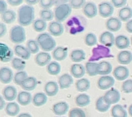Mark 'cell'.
I'll return each instance as SVG.
<instances>
[{
  "mask_svg": "<svg viewBox=\"0 0 132 117\" xmlns=\"http://www.w3.org/2000/svg\"><path fill=\"white\" fill-rule=\"evenodd\" d=\"M114 44H115L116 46L119 49H126L130 46V40L126 36L118 35L115 38Z\"/></svg>",
  "mask_w": 132,
  "mask_h": 117,
  "instance_id": "obj_22",
  "label": "cell"
},
{
  "mask_svg": "<svg viewBox=\"0 0 132 117\" xmlns=\"http://www.w3.org/2000/svg\"><path fill=\"white\" fill-rule=\"evenodd\" d=\"M69 5L72 8L78 9L82 8L86 4V0H70Z\"/></svg>",
  "mask_w": 132,
  "mask_h": 117,
  "instance_id": "obj_45",
  "label": "cell"
},
{
  "mask_svg": "<svg viewBox=\"0 0 132 117\" xmlns=\"http://www.w3.org/2000/svg\"><path fill=\"white\" fill-rule=\"evenodd\" d=\"M39 3L43 9H50L54 5L53 0H39Z\"/></svg>",
  "mask_w": 132,
  "mask_h": 117,
  "instance_id": "obj_48",
  "label": "cell"
},
{
  "mask_svg": "<svg viewBox=\"0 0 132 117\" xmlns=\"http://www.w3.org/2000/svg\"><path fill=\"white\" fill-rule=\"evenodd\" d=\"M111 4L116 8H121L125 6L127 3V0H111Z\"/></svg>",
  "mask_w": 132,
  "mask_h": 117,
  "instance_id": "obj_49",
  "label": "cell"
},
{
  "mask_svg": "<svg viewBox=\"0 0 132 117\" xmlns=\"http://www.w3.org/2000/svg\"><path fill=\"white\" fill-rule=\"evenodd\" d=\"M25 2L28 5H34L39 2V0H24Z\"/></svg>",
  "mask_w": 132,
  "mask_h": 117,
  "instance_id": "obj_56",
  "label": "cell"
},
{
  "mask_svg": "<svg viewBox=\"0 0 132 117\" xmlns=\"http://www.w3.org/2000/svg\"><path fill=\"white\" fill-rule=\"evenodd\" d=\"M114 76L120 81L125 80L128 78L129 75V70L125 66H118L114 69Z\"/></svg>",
  "mask_w": 132,
  "mask_h": 117,
  "instance_id": "obj_13",
  "label": "cell"
},
{
  "mask_svg": "<svg viewBox=\"0 0 132 117\" xmlns=\"http://www.w3.org/2000/svg\"><path fill=\"white\" fill-rule=\"evenodd\" d=\"M7 32V28L4 23H0V38L6 35Z\"/></svg>",
  "mask_w": 132,
  "mask_h": 117,
  "instance_id": "obj_50",
  "label": "cell"
},
{
  "mask_svg": "<svg viewBox=\"0 0 132 117\" xmlns=\"http://www.w3.org/2000/svg\"><path fill=\"white\" fill-rule=\"evenodd\" d=\"M113 117H127L128 113L123 107L119 104L114 106L111 110Z\"/></svg>",
  "mask_w": 132,
  "mask_h": 117,
  "instance_id": "obj_34",
  "label": "cell"
},
{
  "mask_svg": "<svg viewBox=\"0 0 132 117\" xmlns=\"http://www.w3.org/2000/svg\"><path fill=\"white\" fill-rule=\"evenodd\" d=\"M69 117H86V115L85 112L82 109L75 108L70 111Z\"/></svg>",
  "mask_w": 132,
  "mask_h": 117,
  "instance_id": "obj_46",
  "label": "cell"
},
{
  "mask_svg": "<svg viewBox=\"0 0 132 117\" xmlns=\"http://www.w3.org/2000/svg\"><path fill=\"white\" fill-rule=\"evenodd\" d=\"M71 59L74 62H80L85 59L86 54L82 49H75L71 53Z\"/></svg>",
  "mask_w": 132,
  "mask_h": 117,
  "instance_id": "obj_32",
  "label": "cell"
},
{
  "mask_svg": "<svg viewBox=\"0 0 132 117\" xmlns=\"http://www.w3.org/2000/svg\"><path fill=\"white\" fill-rule=\"evenodd\" d=\"M73 83L72 76L69 74H64L60 76L58 80V83L61 89L68 88Z\"/></svg>",
  "mask_w": 132,
  "mask_h": 117,
  "instance_id": "obj_23",
  "label": "cell"
},
{
  "mask_svg": "<svg viewBox=\"0 0 132 117\" xmlns=\"http://www.w3.org/2000/svg\"><path fill=\"white\" fill-rule=\"evenodd\" d=\"M61 67L60 64L56 61H52L48 64L47 70L49 74L52 76H56L60 73Z\"/></svg>",
  "mask_w": 132,
  "mask_h": 117,
  "instance_id": "obj_35",
  "label": "cell"
},
{
  "mask_svg": "<svg viewBox=\"0 0 132 117\" xmlns=\"http://www.w3.org/2000/svg\"><path fill=\"white\" fill-rule=\"evenodd\" d=\"M47 101V96L43 93L35 94L32 99L33 104L35 107H39L45 105Z\"/></svg>",
  "mask_w": 132,
  "mask_h": 117,
  "instance_id": "obj_30",
  "label": "cell"
},
{
  "mask_svg": "<svg viewBox=\"0 0 132 117\" xmlns=\"http://www.w3.org/2000/svg\"><path fill=\"white\" fill-rule=\"evenodd\" d=\"M18 95L17 90L14 86H7L2 91V97L4 99L8 102H12L16 98Z\"/></svg>",
  "mask_w": 132,
  "mask_h": 117,
  "instance_id": "obj_11",
  "label": "cell"
},
{
  "mask_svg": "<svg viewBox=\"0 0 132 117\" xmlns=\"http://www.w3.org/2000/svg\"><path fill=\"white\" fill-rule=\"evenodd\" d=\"M16 100L19 104L26 106L31 103L32 97L31 93L27 91H21L17 95Z\"/></svg>",
  "mask_w": 132,
  "mask_h": 117,
  "instance_id": "obj_18",
  "label": "cell"
},
{
  "mask_svg": "<svg viewBox=\"0 0 132 117\" xmlns=\"http://www.w3.org/2000/svg\"><path fill=\"white\" fill-rule=\"evenodd\" d=\"M33 117L32 116L31 114H30L29 113H20L19 114L18 117Z\"/></svg>",
  "mask_w": 132,
  "mask_h": 117,
  "instance_id": "obj_57",
  "label": "cell"
},
{
  "mask_svg": "<svg viewBox=\"0 0 132 117\" xmlns=\"http://www.w3.org/2000/svg\"><path fill=\"white\" fill-rule=\"evenodd\" d=\"M85 43L88 46H93L97 43V37L93 33H88L85 38Z\"/></svg>",
  "mask_w": 132,
  "mask_h": 117,
  "instance_id": "obj_44",
  "label": "cell"
},
{
  "mask_svg": "<svg viewBox=\"0 0 132 117\" xmlns=\"http://www.w3.org/2000/svg\"><path fill=\"white\" fill-rule=\"evenodd\" d=\"M122 89L124 93H130L132 92V80L128 79L125 80L122 85Z\"/></svg>",
  "mask_w": 132,
  "mask_h": 117,
  "instance_id": "obj_47",
  "label": "cell"
},
{
  "mask_svg": "<svg viewBox=\"0 0 132 117\" xmlns=\"http://www.w3.org/2000/svg\"><path fill=\"white\" fill-rule=\"evenodd\" d=\"M100 42L107 47H111L114 44L115 37L111 32L105 31L100 36Z\"/></svg>",
  "mask_w": 132,
  "mask_h": 117,
  "instance_id": "obj_12",
  "label": "cell"
},
{
  "mask_svg": "<svg viewBox=\"0 0 132 117\" xmlns=\"http://www.w3.org/2000/svg\"><path fill=\"white\" fill-rule=\"evenodd\" d=\"M111 105L107 103L104 100V97H100L96 103V108L98 111L101 112H105L108 111Z\"/></svg>",
  "mask_w": 132,
  "mask_h": 117,
  "instance_id": "obj_40",
  "label": "cell"
},
{
  "mask_svg": "<svg viewBox=\"0 0 132 117\" xmlns=\"http://www.w3.org/2000/svg\"><path fill=\"white\" fill-rule=\"evenodd\" d=\"M37 85L36 78L33 76H30L25 79L20 86L25 91L29 92L35 90Z\"/></svg>",
  "mask_w": 132,
  "mask_h": 117,
  "instance_id": "obj_19",
  "label": "cell"
},
{
  "mask_svg": "<svg viewBox=\"0 0 132 117\" xmlns=\"http://www.w3.org/2000/svg\"><path fill=\"white\" fill-rule=\"evenodd\" d=\"M52 60L50 53L46 52H41L37 53L35 57V63L39 66H44L49 64Z\"/></svg>",
  "mask_w": 132,
  "mask_h": 117,
  "instance_id": "obj_15",
  "label": "cell"
},
{
  "mask_svg": "<svg viewBox=\"0 0 132 117\" xmlns=\"http://www.w3.org/2000/svg\"><path fill=\"white\" fill-rule=\"evenodd\" d=\"M28 77L27 72L23 70L19 71L15 73L14 76L13 80L15 84L16 85L20 86L23 81L26 79Z\"/></svg>",
  "mask_w": 132,
  "mask_h": 117,
  "instance_id": "obj_41",
  "label": "cell"
},
{
  "mask_svg": "<svg viewBox=\"0 0 132 117\" xmlns=\"http://www.w3.org/2000/svg\"><path fill=\"white\" fill-rule=\"evenodd\" d=\"M24 0H7V3L13 6H19L23 3Z\"/></svg>",
  "mask_w": 132,
  "mask_h": 117,
  "instance_id": "obj_52",
  "label": "cell"
},
{
  "mask_svg": "<svg viewBox=\"0 0 132 117\" xmlns=\"http://www.w3.org/2000/svg\"><path fill=\"white\" fill-rule=\"evenodd\" d=\"M99 14L103 18H107L111 16L114 11V6L110 2H101L98 6Z\"/></svg>",
  "mask_w": 132,
  "mask_h": 117,
  "instance_id": "obj_6",
  "label": "cell"
},
{
  "mask_svg": "<svg viewBox=\"0 0 132 117\" xmlns=\"http://www.w3.org/2000/svg\"><path fill=\"white\" fill-rule=\"evenodd\" d=\"M15 54L23 60H28L30 58L31 53L27 47L21 44H16L14 47Z\"/></svg>",
  "mask_w": 132,
  "mask_h": 117,
  "instance_id": "obj_17",
  "label": "cell"
},
{
  "mask_svg": "<svg viewBox=\"0 0 132 117\" xmlns=\"http://www.w3.org/2000/svg\"><path fill=\"white\" fill-rule=\"evenodd\" d=\"M71 73L75 78H80L84 76L85 69L81 64H73L71 68Z\"/></svg>",
  "mask_w": 132,
  "mask_h": 117,
  "instance_id": "obj_27",
  "label": "cell"
},
{
  "mask_svg": "<svg viewBox=\"0 0 132 117\" xmlns=\"http://www.w3.org/2000/svg\"><path fill=\"white\" fill-rule=\"evenodd\" d=\"M44 90L45 94L49 97H53L57 94L59 91V86L57 83L54 81L48 82L45 86Z\"/></svg>",
  "mask_w": 132,
  "mask_h": 117,
  "instance_id": "obj_20",
  "label": "cell"
},
{
  "mask_svg": "<svg viewBox=\"0 0 132 117\" xmlns=\"http://www.w3.org/2000/svg\"><path fill=\"white\" fill-rule=\"evenodd\" d=\"M112 66L109 62L103 61L98 63V75L106 76L111 73Z\"/></svg>",
  "mask_w": 132,
  "mask_h": 117,
  "instance_id": "obj_26",
  "label": "cell"
},
{
  "mask_svg": "<svg viewBox=\"0 0 132 117\" xmlns=\"http://www.w3.org/2000/svg\"><path fill=\"white\" fill-rule=\"evenodd\" d=\"M40 19L47 21L52 20L54 17V12L51 9H42L39 12Z\"/></svg>",
  "mask_w": 132,
  "mask_h": 117,
  "instance_id": "obj_43",
  "label": "cell"
},
{
  "mask_svg": "<svg viewBox=\"0 0 132 117\" xmlns=\"http://www.w3.org/2000/svg\"><path fill=\"white\" fill-rule=\"evenodd\" d=\"M39 46L36 40L30 39L27 43V48L31 54H36L39 51Z\"/></svg>",
  "mask_w": 132,
  "mask_h": 117,
  "instance_id": "obj_42",
  "label": "cell"
},
{
  "mask_svg": "<svg viewBox=\"0 0 132 117\" xmlns=\"http://www.w3.org/2000/svg\"><path fill=\"white\" fill-rule=\"evenodd\" d=\"M33 29L37 32H42L47 28V23L42 19H37L33 22Z\"/></svg>",
  "mask_w": 132,
  "mask_h": 117,
  "instance_id": "obj_39",
  "label": "cell"
},
{
  "mask_svg": "<svg viewBox=\"0 0 132 117\" xmlns=\"http://www.w3.org/2000/svg\"><path fill=\"white\" fill-rule=\"evenodd\" d=\"M90 103V97L86 94L79 95L76 99V103L79 107H86L89 105Z\"/></svg>",
  "mask_w": 132,
  "mask_h": 117,
  "instance_id": "obj_38",
  "label": "cell"
},
{
  "mask_svg": "<svg viewBox=\"0 0 132 117\" xmlns=\"http://www.w3.org/2000/svg\"><path fill=\"white\" fill-rule=\"evenodd\" d=\"M13 72L10 68L3 67L0 69V82L4 84H9L13 79Z\"/></svg>",
  "mask_w": 132,
  "mask_h": 117,
  "instance_id": "obj_8",
  "label": "cell"
},
{
  "mask_svg": "<svg viewBox=\"0 0 132 117\" xmlns=\"http://www.w3.org/2000/svg\"><path fill=\"white\" fill-rule=\"evenodd\" d=\"M39 47L45 52L51 51L56 47V43L52 35L47 33L38 35L36 39Z\"/></svg>",
  "mask_w": 132,
  "mask_h": 117,
  "instance_id": "obj_2",
  "label": "cell"
},
{
  "mask_svg": "<svg viewBox=\"0 0 132 117\" xmlns=\"http://www.w3.org/2000/svg\"><path fill=\"white\" fill-rule=\"evenodd\" d=\"M54 4L56 6H59L62 4H66L69 2L70 0H53Z\"/></svg>",
  "mask_w": 132,
  "mask_h": 117,
  "instance_id": "obj_53",
  "label": "cell"
},
{
  "mask_svg": "<svg viewBox=\"0 0 132 117\" xmlns=\"http://www.w3.org/2000/svg\"><path fill=\"white\" fill-rule=\"evenodd\" d=\"M69 110L68 104L65 102H61L54 104L53 111L55 114L58 116L65 115Z\"/></svg>",
  "mask_w": 132,
  "mask_h": 117,
  "instance_id": "obj_25",
  "label": "cell"
},
{
  "mask_svg": "<svg viewBox=\"0 0 132 117\" xmlns=\"http://www.w3.org/2000/svg\"><path fill=\"white\" fill-rule=\"evenodd\" d=\"M7 10V5L4 0H0V14Z\"/></svg>",
  "mask_w": 132,
  "mask_h": 117,
  "instance_id": "obj_51",
  "label": "cell"
},
{
  "mask_svg": "<svg viewBox=\"0 0 132 117\" xmlns=\"http://www.w3.org/2000/svg\"><path fill=\"white\" fill-rule=\"evenodd\" d=\"M98 63L96 62H88L85 65V70L89 76H94L98 75Z\"/></svg>",
  "mask_w": 132,
  "mask_h": 117,
  "instance_id": "obj_36",
  "label": "cell"
},
{
  "mask_svg": "<svg viewBox=\"0 0 132 117\" xmlns=\"http://www.w3.org/2000/svg\"></svg>",
  "mask_w": 132,
  "mask_h": 117,
  "instance_id": "obj_59",
  "label": "cell"
},
{
  "mask_svg": "<svg viewBox=\"0 0 132 117\" xmlns=\"http://www.w3.org/2000/svg\"><path fill=\"white\" fill-rule=\"evenodd\" d=\"M48 31L50 34L55 37L60 36L64 32V27L61 23L58 21H53L50 23Z\"/></svg>",
  "mask_w": 132,
  "mask_h": 117,
  "instance_id": "obj_9",
  "label": "cell"
},
{
  "mask_svg": "<svg viewBox=\"0 0 132 117\" xmlns=\"http://www.w3.org/2000/svg\"><path fill=\"white\" fill-rule=\"evenodd\" d=\"M6 102L3 97L0 95V111L4 109L6 107Z\"/></svg>",
  "mask_w": 132,
  "mask_h": 117,
  "instance_id": "obj_55",
  "label": "cell"
},
{
  "mask_svg": "<svg viewBox=\"0 0 132 117\" xmlns=\"http://www.w3.org/2000/svg\"><path fill=\"white\" fill-rule=\"evenodd\" d=\"M117 58L120 64L128 65L132 61V54L129 51L123 50L118 53Z\"/></svg>",
  "mask_w": 132,
  "mask_h": 117,
  "instance_id": "obj_28",
  "label": "cell"
},
{
  "mask_svg": "<svg viewBox=\"0 0 132 117\" xmlns=\"http://www.w3.org/2000/svg\"><path fill=\"white\" fill-rule=\"evenodd\" d=\"M12 68L19 71L23 70L26 66V63L24 60L19 58H14L11 60Z\"/></svg>",
  "mask_w": 132,
  "mask_h": 117,
  "instance_id": "obj_37",
  "label": "cell"
},
{
  "mask_svg": "<svg viewBox=\"0 0 132 117\" xmlns=\"http://www.w3.org/2000/svg\"><path fill=\"white\" fill-rule=\"evenodd\" d=\"M128 111H129V113L130 114V115L131 116H132V105H131L130 106V107H129V109H128Z\"/></svg>",
  "mask_w": 132,
  "mask_h": 117,
  "instance_id": "obj_58",
  "label": "cell"
},
{
  "mask_svg": "<svg viewBox=\"0 0 132 117\" xmlns=\"http://www.w3.org/2000/svg\"><path fill=\"white\" fill-rule=\"evenodd\" d=\"M35 9L32 6L25 5L21 6L18 11V19L20 25L24 27L31 24L35 20Z\"/></svg>",
  "mask_w": 132,
  "mask_h": 117,
  "instance_id": "obj_1",
  "label": "cell"
},
{
  "mask_svg": "<svg viewBox=\"0 0 132 117\" xmlns=\"http://www.w3.org/2000/svg\"><path fill=\"white\" fill-rule=\"evenodd\" d=\"M90 86V83L86 78L78 80L76 83L77 90L80 92H84L88 90Z\"/></svg>",
  "mask_w": 132,
  "mask_h": 117,
  "instance_id": "obj_33",
  "label": "cell"
},
{
  "mask_svg": "<svg viewBox=\"0 0 132 117\" xmlns=\"http://www.w3.org/2000/svg\"><path fill=\"white\" fill-rule=\"evenodd\" d=\"M72 8L68 3L62 4L56 6L54 11V17L56 21L62 23L70 16Z\"/></svg>",
  "mask_w": 132,
  "mask_h": 117,
  "instance_id": "obj_4",
  "label": "cell"
},
{
  "mask_svg": "<svg viewBox=\"0 0 132 117\" xmlns=\"http://www.w3.org/2000/svg\"><path fill=\"white\" fill-rule=\"evenodd\" d=\"M16 18V12L12 10H7L1 14V19L4 23L10 24L14 22Z\"/></svg>",
  "mask_w": 132,
  "mask_h": 117,
  "instance_id": "obj_29",
  "label": "cell"
},
{
  "mask_svg": "<svg viewBox=\"0 0 132 117\" xmlns=\"http://www.w3.org/2000/svg\"><path fill=\"white\" fill-rule=\"evenodd\" d=\"M113 77L109 76H104L99 79L98 82V86L99 89L105 90L111 87L115 84Z\"/></svg>",
  "mask_w": 132,
  "mask_h": 117,
  "instance_id": "obj_10",
  "label": "cell"
},
{
  "mask_svg": "<svg viewBox=\"0 0 132 117\" xmlns=\"http://www.w3.org/2000/svg\"><path fill=\"white\" fill-rule=\"evenodd\" d=\"M118 16L121 21L128 22L132 18V9L128 6L121 8L118 12Z\"/></svg>",
  "mask_w": 132,
  "mask_h": 117,
  "instance_id": "obj_31",
  "label": "cell"
},
{
  "mask_svg": "<svg viewBox=\"0 0 132 117\" xmlns=\"http://www.w3.org/2000/svg\"><path fill=\"white\" fill-rule=\"evenodd\" d=\"M103 97L105 102L111 105L118 103L121 98L119 92L114 88L107 91Z\"/></svg>",
  "mask_w": 132,
  "mask_h": 117,
  "instance_id": "obj_7",
  "label": "cell"
},
{
  "mask_svg": "<svg viewBox=\"0 0 132 117\" xmlns=\"http://www.w3.org/2000/svg\"><path fill=\"white\" fill-rule=\"evenodd\" d=\"M14 52L8 45L0 43V60L4 63L10 62L13 58Z\"/></svg>",
  "mask_w": 132,
  "mask_h": 117,
  "instance_id": "obj_5",
  "label": "cell"
},
{
  "mask_svg": "<svg viewBox=\"0 0 132 117\" xmlns=\"http://www.w3.org/2000/svg\"><path fill=\"white\" fill-rule=\"evenodd\" d=\"M84 14L89 19H92L96 16L98 9L96 5L92 2L86 3L83 7Z\"/></svg>",
  "mask_w": 132,
  "mask_h": 117,
  "instance_id": "obj_14",
  "label": "cell"
},
{
  "mask_svg": "<svg viewBox=\"0 0 132 117\" xmlns=\"http://www.w3.org/2000/svg\"><path fill=\"white\" fill-rule=\"evenodd\" d=\"M126 30L128 33H132V20L130 19L128 21L126 24Z\"/></svg>",
  "mask_w": 132,
  "mask_h": 117,
  "instance_id": "obj_54",
  "label": "cell"
},
{
  "mask_svg": "<svg viewBox=\"0 0 132 117\" xmlns=\"http://www.w3.org/2000/svg\"><path fill=\"white\" fill-rule=\"evenodd\" d=\"M68 54V49L66 48L59 46L55 48L52 52V56L55 60L61 61L66 59Z\"/></svg>",
  "mask_w": 132,
  "mask_h": 117,
  "instance_id": "obj_21",
  "label": "cell"
},
{
  "mask_svg": "<svg viewBox=\"0 0 132 117\" xmlns=\"http://www.w3.org/2000/svg\"><path fill=\"white\" fill-rule=\"evenodd\" d=\"M20 111L18 103L13 102L8 103L5 107V112L7 115L11 117H14L18 115Z\"/></svg>",
  "mask_w": 132,
  "mask_h": 117,
  "instance_id": "obj_24",
  "label": "cell"
},
{
  "mask_svg": "<svg viewBox=\"0 0 132 117\" xmlns=\"http://www.w3.org/2000/svg\"><path fill=\"white\" fill-rule=\"evenodd\" d=\"M9 36L11 41L17 44L23 43L26 39L25 30L21 25H16L12 27L10 31Z\"/></svg>",
  "mask_w": 132,
  "mask_h": 117,
  "instance_id": "obj_3",
  "label": "cell"
},
{
  "mask_svg": "<svg viewBox=\"0 0 132 117\" xmlns=\"http://www.w3.org/2000/svg\"><path fill=\"white\" fill-rule=\"evenodd\" d=\"M122 26V22L119 19L115 17H111L108 19L106 23V27L107 29L112 32L119 31Z\"/></svg>",
  "mask_w": 132,
  "mask_h": 117,
  "instance_id": "obj_16",
  "label": "cell"
}]
</instances>
